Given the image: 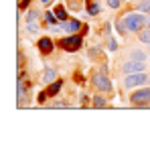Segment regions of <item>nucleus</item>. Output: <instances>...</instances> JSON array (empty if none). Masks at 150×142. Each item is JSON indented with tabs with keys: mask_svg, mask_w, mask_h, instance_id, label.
<instances>
[{
	"mask_svg": "<svg viewBox=\"0 0 150 142\" xmlns=\"http://www.w3.org/2000/svg\"><path fill=\"white\" fill-rule=\"evenodd\" d=\"M120 73H138V71H146V61H136V59H126V61H120L118 65Z\"/></svg>",
	"mask_w": 150,
	"mask_h": 142,
	"instance_id": "nucleus-6",
	"label": "nucleus"
},
{
	"mask_svg": "<svg viewBox=\"0 0 150 142\" xmlns=\"http://www.w3.org/2000/svg\"><path fill=\"white\" fill-rule=\"evenodd\" d=\"M57 47L67 51V53H75V51H79V49L83 47V37H81L79 33H73V35H69V37L59 39V41H57Z\"/></svg>",
	"mask_w": 150,
	"mask_h": 142,
	"instance_id": "nucleus-3",
	"label": "nucleus"
},
{
	"mask_svg": "<svg viewBox=\"0 0 150 142\" xmlns=\"http://www.w3.org/2000/svg\"><path fill=\"white\" fill-rule=\"evenodd\" d=\"M126 24H128V28H130V33H134V35H138V31H142L144 26H146V14L144 12H128L124 16Z\"/></svg>",
	"mask_w": 150,
	"mask_h": 142,
	"instance_id": "nucleus-5",
	"label": "nucleus"
},
{
	"mask_svg": "<svg viewBox=\"0 0 150 142\" xmlns=\"http://www.w3.org/2000/svg\"><path fill=\"white\" fill-rule=\"evenodd\" d=\"M57 79V69H53L49 63L45 65V73H43V81L45 83H51V81H55Z\"/></svg>",
	"mask_w": 150,
	"mask_h": 142,
	"instance_id": "nucleus-12",
	"label": "nucleus"
},
{
	"mask_svg": "<svg viewBox=\"0 0 150 142\" xmlns=\"http://www.w3.org/2000/svg\"><path fill=\"white\" fill-rule=\"evenodd\" d=\"M51 2H53V0H41V4H43V6H49Z\"/></svg>",
	"mask_w": 150,
	"mask_h": 142,
	"instance_id": "nucleus-28",
	"label": "nucleus"
},
{
	"mask_svg": "<svg viewBox=\"0 0 150 142\" xmlns=\"http://www.w3.org/2000/svg\"><path fill=\"white\" fill-rule=\"evenodd\" d=\"M37 47H39V53H41V55H51V53H53V49L57 47V45L53 43V39H51V37H41V39H39V43H37Z\"/></svg>",
	"mask_w": 150,
	"mask_h": 142,
	"instance_id": "nucleus-7",
	"label": "nucleus"
},
{
	"mask_svg": "<svg viewBox=\"0 0 150 142\" xmlns=\"http://www.w3.org/2000/svg\"><path fill=\"white\" fill-rule=\"evenodd\" d=\"M146 26L150 28V14H146Z\"/></svg>",
	"mask_w": 150,
	"mask_h": 142,
	"instance_id": "nucleus-29",
	"label": "nucleus"
},
{
	"mask_svg": "<svg viewBox=\"0 0 150 142\" xmlns=\"http://www.w3.org/2000/svg\"><path fill=\"white\" fill-rule=\"evenodd\" d=\"M85 10H87L89 16H98L101 12V4L98 0H87V2H85Z\"/></svg>",
	"mask_w": 150,
	"mask_h": 142,
	"instance_id": "nucleus-9",
	"label": "nucleus"
},
{
	"mask_svg": "<svg viewBox=\"0 0 150 142\" xmlns=\"http://www.w3.org/2000/svg\"><path fill=\"white\" fill-rule=\"evenodd\" d=\"M105 45H108L110 51H118V41L114 37H105Z\"/></svg>",
	"mask_w": 150,
	"mask_h": 142,
	"instance_id": "nucleus-19",
	"label": "nucleus"
},
{
	"mask_svg": "<svg viewBox=\"0 0 150 142\" xmlns=\"http://www.w3.org/2000/svg\"><path fill=\"white\" fill-rule=\"evenodd\" d=\"M98 55H100V49L96 47V49H91V51H89V57H98Z\"/></svg>",
	"mask_w": 150,
	"mask_h": 142,
	"instance_id": "nucleus-26",
	"label": "nucleus"
},
{
	"mask_svg": "<svg viewBox=\"0 0 150 142\" xmlns=\"http://www.w3.org/2000/svg\"><path fill=\"white\" fill-rule=\"evenodd\" d=\"M47 97H49V95H47V92H41V94L37 95V102H39V104H41V106H43V104H45V99H47Z\"/></svg>",
	"mask_w": 150,
	"mask_h": 142,
	"instance_id": "nucleus-23",
	"label": "nucleus"
},
{
	"mask_svg": "<svg viewBox=\"0 0 150 142\" xmlns=\"http://www.w3.org/2000/svg\"><path fill=\"white\" fill-rule=\"evenodd\" d=\"M79 28H81V23H79L77 18H69V21H67V33H69V35L79 33Z\"/></svg>",
	"mask_w": 150,
	"mask_h": 142,
	"instance_id": "nucleus-15",
	"label": "nucleus"
},
{
	"mask_svg": "<svg viewBox=\"0 0 150 142\" xmlns=\"http://www.w3.org/2000/svg\"><path fill=\"white\" fill-rule=\"evenodd\" d=\"M28 4H30V0H23L18 8H21V10H25V8H28Z\"/></svg>",
	"mask_w": 150,
	"mask_h": 142,
	"instance_id": "nucleus-25",
	"label": "nucleus"
},
{
	"mask_svg": "<svg viewBox=\"0 0 150 142\" xmlns=\"http://www.w3.org/2000/svg\"><path fill=\"white\" fill-rule=\"evenodd\" d=\"M116 33L120 35V37H126L128 33H130V28H128V24H126V21L124 18H116Z\"/></svg>",
	"mask_w": 150,
	"mask_h": 142,
	"instance_id": "nucleus-13",
	"label": "nucleus"
},
{
	"mask_svg": "<svg viewBox=\"0 0 150 142\" xmlns=\"http://www.w3.org/2000/svg\"><path fill=\"white\" fill-rule=\"evenodd\" d=\"M61 87H63V79H55V81H51V83H49V87H47L45 92H47L49 97H55V95H59Z\"/></svg>",
	"mask_w": 150,
	"mask_h": 142,
	"instance_id": "nucleus-10",
	"label": "nucleus"
},
{
	"mask_svg": "<svg viewBox=\"0 0 150 142\" xmlns=\"http://www.w3.org/2000/svg\"><path fill=\"white\" fill-rule=\"evenodd\" d=\"M91 106H93V108H98V110H103V108H108V106H110V102H108V97H105V95L96 94L93 97H91Z\"/></svg>",
	"mask_w": 150,
	"mask_h": 142,
	"instance_id": "nucleus-11",
	"label": "nucleus"
},
{
	"mask_svg": "<svg viewBox=\"0 0 150 142\" xmlns=\"http://www.w3.org/2000/svg\"><path fill=\"white\" fill-rule=\"evenodd\" d=\"M81 104H83V106L89 104V102H87V94H81Z\"/></svg>",
	"mask_w": 150,
	"mask_h": 142,
	"instance_id": "nucleus-27",
	"label": "nucleus"
},
{
	"mask_svg": "<svg viewBox=\"0 0 150 142\" xmlns=\"http://www.w3.org/2000/svg\"><path fill=\"white\" fill-rule=\"evenodd\" d=\"M39 18V10H28L26 12V23H35Z\"/></svg>",
	"mask_w": 150,
	"mask_h": 142,
	"instance_id": "nucleus-20",
	"label": "nucleus"
},
{
	"mask_svg": "<svg viewBox=\"0 0 150 142\" xmlns=\"http://www.w3.org/2000/svg\"><path fill=\"white\" fill-rule=\"evenodd\" d=\"M148 83H150V73H146V71L128 73V75H124V79H120V85L124 89H136V87H142Z\"/></svg>",
	"mask_w": 150,
	"mask_h": 142,
	"instance_id": "nucleus-1",
	"label": "nucleus"
},
{
	"mask_svg": "<svg viewBox=\"0 0 150 142\" xmlns=\"http://www.w3.org/2000/svg\"><path fill=\"white\" fill-rule=\"evenodd\" d=\"M148 108H150V104H148Z\"/></svg>",
	"mask_w": 150,
	"mask_h": 142,
	"instance_id": "nucleus-30",
	"label": "nucleus"
},
{
	"mask_svg": "<svg viewBox=\"0 0 150 142\" xmlns=\"http://www.w3.org/2000/svg\"><path fill=\"white\" fill-rule=\"evenodd\" d=\"M136 8H138L140 12H144V14H150V0H138Z\"/></svg>",
	"mask_w": 150,
	"mask_h": 142,
	"instance_id": "nucleus-18",
	"label": "nucleus"
},
{
	"mask_svg": "<svg viewBox=\"0 0 150 142\" xmlns=\"http://www.w3.org/2000/svg\"><path fill=\"white\" fill-rule=\"evenodd\" d=\"M105 2H108V6H110L112 10H118V8L122 6V2H124V0H105Z\"/></svg>",
	"mask_w": 150,
	"mask_h": 142,
	"instance_id": "nucleus-21",
	"label": "nucleus"
},
{
	"mask_svg": "<svg viewBox=\"0 0 150 142\" xmlns=\"http://www.w3.org/2000/svg\"><path fill=\"white\" fill-rule=\"evenodd\" d=\"M55 16L59 18V21H69V14H67V10L63 8V6H55Z\"/></svg>",
	"mask_w": 150,
	"mask_h": 142,
	"instance_id": "nucleus-17",
	"label": "nucleus"
},
{
	"mask_svg": "<svg viewBox=\"0 0 150 142\" xmlns=\"http://www.w3.org/2000/svg\"><path fill=\"white\" fill-rule=\"evenodd\" d=\"M128 55H130V59L146 61V63H148V59H150V51H144V49H140V47H132L128 51Z\"/></svg>",
	"mask_w": 150,
	"mask_h": 142,
	"instance_id": "nucleus-8",
	"label": "nucleus"
},
{
	"mask_svg": "<svg viewBox=\"0 0 150 142\" xmlns=\"http://www.w3.org/2000/svg\"><path fill=\"white\" fill-rule=\"evenodd\" d=\"M25 31H26L28 37H35V35L41 31V24H37V21H35V23H26L25 24Z\"/></svg>",
	"mask_w": 150,
	"mask_h": 142,
	"instance_id": "nucleus-16",
	"label": "nucleus"
},
{
	"mask_svg": "<svg viewBox=\"0 0 150 142\" xmlns=\"http://www.w3.org/2000/svg\"><path fill=\"white\" fill-rule=\"evenodd\" d=\"M91 85H93L100 94H112V92H114L112 79L108 77V73H101V71L91 73Z\"/></svg>",
	"mask_w": 150,
	"mask_h": 142,
	"instance_id": "nucleus-2",
	"label": "nucleus"
},
{
	"mask_svg": "<svg viewBox=\"0 0 150 142\" xmlns=\"http://www.w3.org/2000/svg\"><path fill=\"white\" fill-rule=\"evenodd\" d=\"M51 108H55V110H57V108H69V104H67V102H63V99H59V102L51 104Z\"/></svg>",
	"mask_w": 150,
	"mask_h": 142,
	"instance_id": "nucleus-22",
	"label": "nucleus"
},
{
	"mask_svg": "<svg viewBox=\"0 0 150 142\" xmlns=\"http://www.w3.org/2000/svg\"><path fill=\"white\" fill-rule=\"evenodd\" d=\"M130 104L136 106V108H148V104H150V85L136 87V89L130 94Z\"/></svg>",
	"mask_w": 150,
	"mask_h": 142,
	"instance_id": "nucleus-4",
	"label": "nucleus"
},
{
	"mask_svg": "<svg viewBox=\"0 0 150 142\" xmlns=\"http://www.w3.org/2000/svg\"><path fill=\"white\" fill-rule=\"evenodd\" d=\"M136 37H138V41H140L142 45H150V28L148 26H144L142 31H138Z\"/></svg>",
	"mask_w": 150,
	"mask_h": 142,
	"instance_id": "nucleus-14",
	"label": "nucleus"
},
{
	"mask_svg": "<svg viewBox=\"0 0 150 142\" xmlns=\"http://www.w3.org/2000/svg\"><path fill=\"white\" fill-rule=\"evenodd\" d=\"M110 33H112V24L105 23V24H103V35H105V37H110Z\"/></svg>",
	"mask_w": 150,
	"mask_h": 142,
	"instance_id": "nucleus-24",
	"label": "nucleus"
}]
</instances>
